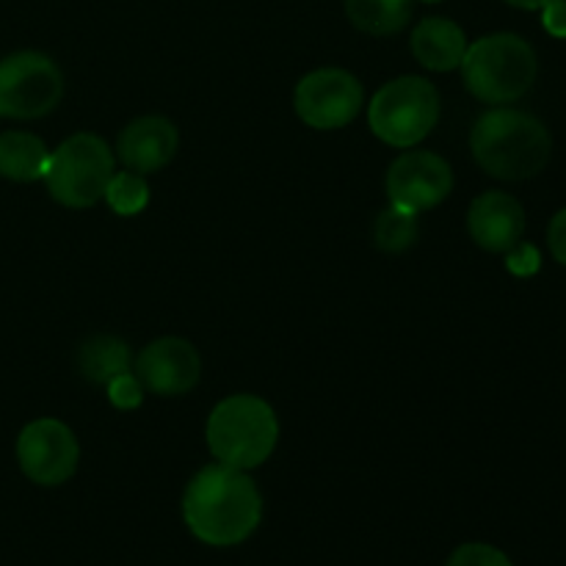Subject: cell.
<instances>
[{
    "label": "cell",
    "mask_w": 566,
    "mask_h": 566,
    "mask_svg": "<svg viewBox=\"0 0 566 566\" xmlns=\"http://www.w3.org/2000/svg\"><path fill=\"white\" fill-rule=\"evenodd\" d=\"M542 25L551 36L566 39V0H551L542 9Z\"/></svg>",
    "instance_id": "603a6c76"
},
{
    "label": "cell",
    "mask_w": 566,
    "mask_h": 566,
    "mask_svg": "<svg viewBox=\"0 0 566 566\" xmlns=\"http://www.w3.org/2000/svg\"><path fill=\"white\" fill-rule=\"evenodd\" d=\"M446 566H514L512 558L497 547L484 545V542H468V545L457 547L448 558Z\"/></svg>",
    "instance_id": "ffe728a7"
},
{
    "label": "cell",
    "mask_w": 566,
    "mask_h": 566,
    "mask_svg": "<svg viewBox=\"0 0 566 566\" xmlns=\"http://www.w3.org/2000/svg\"><path fill=\"white\" fill-rule=\"evenodd\" d=\"M365 105L363 83L340 66H324L298 81L293 108L313 130H340L357 119Z\"/></svg>",
    "instance_id": "ba28073f"
},
{
    "label": "cell",
    "mask_w": 566,
    "mask_h": 566,
    "mask_svg": "<svg viewBox=\"0 0 566 566\" xmlns=\"http://www.w3.org/2000/svg\"><path fill=\"white\" fill-rule=\"evenodd\" d=\"M114 171L116 155L108 144L94 133H75L50 153L44 186L64 208H92L105 199V188Z\"/></svg>",
    "instance_id": "8992f818"
},
{
    "label": "cell",
    "mask_w": 566,
    "mask_h": 566,
    "mask_svg": "<svg viewBox=\"0 0 566 566\" xmlns=\"http://www.w3.org/2000/svg\"><path fill=\"white\" fill-rule=\"evenodd\" d=\"M459 70L475 99L486 105H509L531 92L539 61L536 50L517 33H490L468 44Z\"/></svg>",
    "instance_id": "3957f363"
},
{
    "label": "cell",
    "mask_w": 566,
    "mask_h": 566,
    "mask_svg": "<svg viewBox=\"0 0 566 566\" xmlns=\"http://www.w3.org/2000/svg\"><path fill=\"white\" fill-rule=\"evenodd\" d=\"M473 158L497 180H531L547 166L553 153L551 130L536 116L517 108H492L470 130Z\"/></svg>",
    "instance_id": "7a4b0ae2"
},
{
    "label": "cell",
    "mask_w": 566,
    "mask_h": 566,
    "mask_svg": "<svg viewBox=\"0 0 566 566\" xmlns=\"http://www.w3.org/2000/svg\"><path fill=\"white\" fill-rule=\"evenodd\" d=\"M418 213L398 208V205H387L374 224V241L381 252L401 254L418 241Z\"/></svg>",
    "instance_id": "ac0fdd59"
},
{
    "label": "cell",
    "mask_w": 566,
    "mask_h": 566,
    "mask_svg": "<svg viewBox=\"0 0 566 566\" xmlns=\"http://www.w3.org/2000/svg\"><path fill=\"white\" fill-rule=\"evenodd\" d=\"M136 376L155 396H186L202 376V359L182 337H160L138 352Z\"/></svg>",
    "instance_id": "8fae6325"
},
{
    "label": "cell",
    "mask_w": 566,
    "mask_h": 566,
    "mask_svg": "<svg viewBox=\"0 0 566 566\" xmlns=\"http://www.w3.org/2000/svg\"><path fill=\"white\" fill-rule=\"evenodd\" d=\"M547 243H551L553 258L566 265V208L553 216L551 227H547Z\"/></svg>",
    "instance_id": "cb8c5ba5"
},
{
    "label": "cell",
    "mask_w": 566,
    "mask_h": 566,
    "mask_svg": "<svg viewBox=\"0 0 566 566\" xmlns=\"http://www.w3.org/2000/svg\"><path fill=\"white\" fill-rule=\"evenodd\" d=\"M205 437L216 462L238 470H254L269 462L274 453L280 440V420L263 398L238 392L216 403Z\"/></svg>",
    "instance_id": "277c9868"
},
{
    "label": "cell",
    "mask_w": 566,
    "mask_h": 566,
    "mask_svg": "<svg viewBox=\"0 0 566 566\" xmlns=\"http://www.w3.org/2000/svg\"><path fill=\"white\" fill-rule=\"evenodd\" d=\"M503 3H509V6H514V9H525V11H536V9H545L547 3H551V0H503Z\"/></svg>",
    "instance_id": "d4e9b609"
},
{
    "label": "cell",
    "mask_w": 566,
    "mask_h": 566,
    "mask_svg": "<svg viewBox=\"0 0 566 566\" xmlns=\"http://www.w3.org/2000/svg\"><path fill=\"white\" fill-rule=\"evenodd\" d=\"M17 462L22 475L39 486H61L75 475L81 446L66 423L39 418L17 437Z\"/></svg>",
    "instance_id": "9c48e42d"
},
{
    "label": "cell",
    "mask_w": 566,
    "mask_h": 566,
    "mask_svg": "<svg viewBox=\"0 0 566 566\" xmlns=\"http://www.w3.org/2000/svg\"><path fill=\"white\" fill-rule=\"evenodd\" d=\"M64 97V75L50 55L36 50L11 53L0 61V116L39 119Z\"/></svg>",
    "instance_id": "52a82bcc"
},
{
    "label": "cell",
    "mask_w": 566,
    "mask_h": 566,
    "mask_svg": "<svg viewBox=\"0 0 566 566\" xmlns=\"http://www.w3.org/2000/svg\"><path fill=\"white\" fill-rule=\"evenodd\" d=\"M440 119V94L426 77L403 75L385 83L368 105V125L390 147H418Z\"/></svg>",
    "instance_id": "5b68a950"
},
{
    "label": "cell",
    "mask_w": 566,
    "mask_h": 566,
    "mask_svg": "<svg viewBox=\"0 0 566 566\" xmlns=\"http://www.w3.org/2000/svg\"><path fill=\"white\" fill-rule=\"evenodd\" d=\"M412 55L431 72H451L462 66L468 36L448 17H426L412 31Z\"/></svg>",
    "instance_id": "5bb4252c"
},
{
    "label": "cell",
    "mask_w": 566,
    "mask_h": 566,
    "mask_svg": "<svg viewBox=\"0 0 566 566\" xmlns=\"http://www.w3.org/2000/svg\"><path fill=\"white\" fill-rule=\"evenodd\" d=\"M105 202L114 213L136 216L149 205V186L138 171H114L108 188H105Z\"/></svg>",
    "instance_id": "d6986e66"
},
{
    "label": "cell",
    "mask_w": 566,
    "mask_h": 566,
    "mask_svg": "<svg viewBox=\"0 0 566 566\" xmlns=\"http://www.w3.org/2000/svg\"><path fill=\"white\" fill-rule=\"evenodd\" d=\"M130 346L114 335H94L77 348V370L94 385H108L114 376L130 370Z\"/></svg>",
    "instance_id": "2e32d148"
},
{
    "label": "cell",
    "mask_w": 566,
    "mask_h": 566,
    "mask_svg": "<svg viewBox=\"0 0 566 566\" xmlns=\"http://www.w3.org/2000/svg\"><path fill=\"white\" fill-rule=\"evenodd\" d=\"M50 164L48 144L25 130L0 133V177L11 182L44 180Z\"/></svg>",
    "instance_id": "9a60e30c"
},
{
    "label": "cell",
    "mask_w": 566,
    "mask_h": 566,
    "mask_svg": "<svg viewBox=\"0 0 566 566\" xmlns=\"http://www.w3.org/2000/svg\"><path fill=\"white\" fill-rule=\"evenodd\" d=\"M387 197L390 205H398L412 213L437 208L446 202L448 193L453 191V169L446 158L426 149H409L398 155L390 164L385 177Z\"/></svg>",
    "instance_id": "30bf717a"
},
{
    "label": "cell",
    "mask_w": 566,
    "mask_h": 566,
    "mask_svg": "<svg viewBox=\"0 0 566 566\" xmlns=\"http://www.w3.org/2000/svg\"><path fill=\"white\" fill-rule=\"evenodd\" d=\"M470 238L486 252H509L523 241L525 210L512 193L486 191L468 210Z\"/></svg>",
    "instance_id": "7c38bea8"
},
{
    "label": "cell",
    "mask_w": 566,
    "mask_h": 566,
    "mask_svg": "<svg viewBox=\"0 0 566 566\" xmlns=\"http://www.w3.org/2000/svg\"><path fill=\"white\" fill-rule=\"evenodd\" d=\"M105 390H108V401L114 403L116 409H125V412H130V409H138L144 401V385L142 379H138L133 370H125V374L114 376V379L105 385Z\"/></svg>",
    "instance_id": "44dd1931"
},
{
    "label": "cell",
    "mask_w": 566,
    "mask_h": 566,
    "mask_svg": "<svg viewBox=\"0 0 566 566\" xmlns=\"http://www.w3.org/2000/svg\"><path fill=\"white\" fill-rule=\"evenodd\" d=\"M177 127L164 116H142L133 119L116 142V158L125 164V169L138 175H153L160 171L177 155Z\"/></svg>",
    "instance_id": "4fadbf2b"
},
{
    "label": "cell",
    "mask_w": 566,
    "mask_h": 566,
    "mask_svg": "<svg viewBox=\"0 0 566 566\" xmlns=\"http://www.w3.org/2000/svg\"><path fill=\"white\" fill-rule=\"evenodd\" d=\"M420 3H440V0H420Z\"/></svg>",
    "instance_id": "484cf974"
},
{
    "label": "cell",
    "mask_w": 566,
    "mask_h": 566,
    "mask_svg": "<svg viewBox=\"0 0 566 566\" xmlns=\"http://www.w3.org/2000/svg\"><path fill=\"white\" fill-rule=\"evenodd\" d=\"M539 265H542V254H539V249L531 247V243L520 241L517 247H512L506 252V269L512 271V274L531 276L539 271Z\"/></svg>",
    "instance_id": "7402d4cb"
},
{
    "label": "cell",
    "mask_w": 566,
    "mask_h": 566,
    "mask_svg": "<svg viewBox=\"0 0 566 566\" xmlns=\"http://www.w3.org/2000/svg\"><path fill=\"white\" fill-rule=\"evenodd\" d=\"M415 0H346V17L357 31L370 36L401 33L412 20Z\"/></svg>",
    "instance_id": "e0dca14e"
},
{
    "label": "cell",
    "mask_w": 566,
    "mask_h": 566,
    "mask_svg": "<svg viewBox=\"0 0 566 566\" xmlns=\"http://www.w3.org/2000/svg\"><path fill=\"white\" fill-rule=\"evenodd\" d=\"M182 520L202 545L235 547L258 531L263 495L247 470L208 464L182 492Z\"/></svg>",
    "instance_id": "6da1fadb"
}]
</instances>
